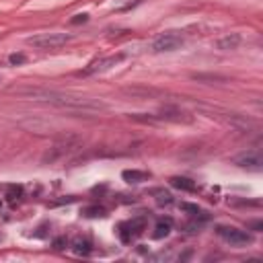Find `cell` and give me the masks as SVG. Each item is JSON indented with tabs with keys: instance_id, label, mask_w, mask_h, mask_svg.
<instances>
[{
	"instance_id": "cell-1",
	"label": "cell",
	"mask_w": 263,
	"mask_h": 263,
	"mask_svg": "<svg viewBox=\"0 0 263 263\" xmlns=\"http://www.w3.org/2000/svg\"><path fill=\"white\" fill-rule=\"evenodd\" d=\"M29 97H33L35 101H43L56 105L60 109H68V111H101L105 109V105L101 101L89 99V97H72V95H64V93H56V91H43V89H33V91H25Z\"/></svg>"
},
{
	"instance_id": "cell-2",
	"label": "cell",
	"mask_w": 263,
	"mask_h": 263,
	"mask_svg": "<svg viewBox=\"0 0 263 263\" xmlns=\"http://www.w3.org/2000/svg\"><path fill=\"white\" fill-rule=\"evenodd\" d=\"M79 146H81V140L76 138V136H64V138L56 140V142L52 144V148L43 154L41 161H43V162H56V161L64 159L66 154L74 152L76 148H79Z\"/></svg>"
},
{
	"instance_id": "cell-3",
	"label": "cell",
	"mask_w": 263,
	"mask_h": 263,
	"mask_svg": "<svg viewBox=\"0 0 263 263\" xmlns=\"http://www.w3.org/2000/svg\"><path fill=\"white\" fill-rule=\"evenodd\" d=\"M72 37L68 33H41L35 37H29L27 43L35 47V50H58V47L66 45Z\"/></svg>"
},
{
	"instance_id": "cell-4",
	"label": "cell",
	"mask_w": 263,
	"mask_h": 263,
	"mask_svg": "<svg viewBox=\"0 0 263 263\" xmlns=\"http://www.w3.org/2000/svg\"><path fill=\"white\" fill-rule=\"evenodd\" d=\"M181 45H183V35L179 31H167V33H161L159 37H154L150 43V50L154 54H162V52H175Z\"/></svg>"
},
{
	"instance_id": "cell-5",
	"label": "cell",
	"mask_w": 263,
	"mask_h": 263,
	"mask_svg": "<svg viewBox=\"0 0 263 263\" xmlns=\"http://www.w3.org/2000/svg\"><path fill=\"white\" fill-rule=\"evenodd\" d=\"M123 54H115V56H107V58H97V60H93L86 68H82V70L79 72L81 76H91V74H99V72H105L109 70V68L118 66L120 62H123Z\"/></svg>"
},
{
	"instance_id": "cell-6",
	"label": "cell",
	"mask_w": 263,
	"mask_h": 263,
	"mask_svg": "<svg viewBox=\"0 0 263 263\" xmlns=\"http://www.w3.org/2000/svg\"><path fill=\"white\" fill-rule=\"evenodd\" d=\"M154 118H157L159 123H164V121H171V123H191L193 121V118L187 111H183V109H179V107H175V105H164L159 113H154Z\"/></svg>"
},
{
	"instance_id": "cell-7",
	"label": "cell",
	"mask_w": 263,
	"mask_h": 263,
	"mask_svg": "<svg viewBox=\"0 0 263 263\" xmlns=\"http://www.w3.org/2000/svg\"><path fill=\"white\" fill-rule=\"evenodd\" d=\"M216 232H218V237H222L226 243H230V245H237V247L251 245V243H253V237L249 235V232L239 230V228H232V226H218Z\"/></svg>"
},
{
	"instance_id": "cell-8",
	"label": "cell",
	"mask_w": 263,
	"mask_h": 263,
	"mask_svg": "<svg viewBox=\"0 0 263 263\" xmlns=\"http://www.w3.org/2000/svg\"><path fill=\"white\" fill-rule=\"evenodd\" d=\"M232 162L241 169H253V171H259L263 167V159L259 152H243L239 157L232 159Z\"/></svg>"
},
{
	"instance_id": "cell-9",
	"label": "cell",
	"mask_w": 263,
	"mask_h": 263,
	"mask_svg": "<svg viewBox=\"0 0 263 263\" xmlns=\"http://www.w3.org/2000/svg\"><path fill=\"white\" fill-rule=\"evenodd\" d=\"M239 45H241V35L239 33H228V35H222L220 40H216V47L220 52L237 50Z\"/></svg>"
},
{
	"instance_id": "cell-10",
	"label": "cell",
	"mask_w": 263,
	"mask_h": 263,
	"mask_svg": "<svg viewBox=\"0 0 263 263\" xmlns=\"http://www.w3.org/2000/svg\"><path fill=\"white\" fill-rule=\"evenodd\" d=\"M173 228V220L171 218H159L157 222V226H154V232H152V237L154 239H164L171 232Z\"/></svg>"
},
{
	"instance_id": "cell-11",
	"label": "cell",
	"mask_w": 263,
	"mask_h": 263,
	"mask_svg": "<svg viewBox=\"0 0 263 263\" xmlns=\"http://www.w3.org/2000/svg\"><path fill=\"white\" fill-rule=\"evenodd\" d=\"M171 185H173V187H177V189H181V191H189V193L198 189L196 181H191L187 177H171Z\"/></svg>"
},
{
	"instance_id": "cell-12",
	"label": "cell",
	"mask_w": 263,
	"mask_h": 263,
	"mask_svg": "<svg viewBox=\"0 0 263 263\" xmlns=\"http://www.w3.org/2000/svg\"><path fill=\"white\" fill-rule=\"evenodd\" d=\"M121 177H123V181H128V183H142V181L148 179L150 175L146 173V171H136V169H132V171H123Z\"/></svg>"
},
{
	"instance_id": "cell-13",
	"label": "cell",
	"mask_w": 263,
	"mask_h": 263,
	"mask_svg": "<svg viewBox=\"0 0 263 263\" xmlns=\"http://www.w3.org/2000/svg\"><path fill=\"white\" fill-rule=\"evenodd\" d=\"M72 251L76 255H89L91 253V241L89 239H76L72 243Z\"/></svg>"
},
{
	"instance_id": "cell-14",
	"label": "cell",
	"mask_w": 263,
	"mask_h": 263,
	"mask_svg": "<svg viewBox=\"0 0 263 263\" xmlns=\"http://www.w3.org/2000/svg\"><path fill=\"white\" fill-rule=\"evenodd\" d=\"M130 224V230H132V237H140L142 232L146 230V218L144 216H138V218H134Z\"/></svg>"
},
{
	"instance_id": "cell-15",
	"label": "cell",
	"mask_w": 263,
	"mask_h": 263,
	"mask_svg": "<svg viewBox=\"0 0 263 263\" xmlns=\"http://www.w3.org/2000/svg\"><path fill=\"white\" fill-rule=\"evenodd\" d=\"M118 235H120L121 243H130V241L134 239V237H132V230H130V224H128V222H121V224H120Z\"/></svg>"
},
{
	"instance_id": "cell-16",
	"label": "cell",
	"mask_w": 263,
	"mask_h": 263,
	"mask_svg": "<svg viewBox=\"0 0 263 263\" xmlns=\"http://www.w3.org/2000/svg\"><path fill=\"white\" fill-rule=\"evenodd\" d=\"M82 214L86 218H99V216H105V208L101 206H89V208H84Z\"/></svg>"
},
{
	"instance_id": "cell-17",
	"label": "cell",
	"mask_w": 263,
	"mask_h": 263,
	"mask_svg": "<svg viewBox=\"0 0 263 263\" xmlns=\"http://www.w3.org/2000/svg\"><path fill=\"white\" fill-rule=\"evenodd\" d=\"M157 203H159V206H171L173 196L169 191H157Z\"/></svg>"
},
{
	"instance_id": "cell-18",
	"label": "cell",
	"mask_w": 263,
	"mask_h": 263,
	"mask_svg": "<svg viewBox=\"0 0 263 263\" xmlns=\"http://www.w3.org/2000/svg\"><path fill=\"white\" fill-rule=\"evenodd\" d=\"M21 193H23L21 185H11V187H8V191H6V198L13 202V200H17V198H21Z\"/></svg>"
},
{
	"instance_id": "cell-19",
	"label": "cell",
	"mask_w": 263,
	"mask_h": 263,
	"mask_svg": "<svg viewBox=\"0 0 263 263\" xmlns=\"http://www.w3.org/2000/svg\"><path fill=\"white\" fill-rule=\"evenodd\" d=\"M196 81H226L224 76H212V74H193Z\"/></svg>"
},
{
	"instance_id": "cell-20",
	"label": "cell",
	"mask_w": 263,
	"mask_h": 263,
	"mask_svg": "<svg viewBox=\"0 0 263 263\" xmlns=\"http://www.w3.org/2000/svg\"><path fill=\"white\" fill-rule=\"evenodd\" d=\"M27 60V58L23 54H11V58H8V62H11L13 66H19V64H23Z\"/></svg>"
},
{
	"instance_id": "cell-21",
	"label": "cell",
	"mask_w": 263,
	"mask_h": 263,
	"mask_svg": "<svg viewBox=\"0 0 263 263\" xmlns=\"http://www.w3.org/2000/svg\"><path fill=\"white\" fill-rule=\"evenodd\" d=\"M181 210H185V212H189L191 216H196V214L200 212V208L198 206H193V203H181Z\"/></svg>"
},
{
	"instance_id": "cell-22",
	"label": "cell",
	"mask_w": 263,
	"mask_h": 263,
	"mask_svg": "<svg viewBox=\"0 0 263 263\" xmlns=\"http://www.w3.org/2000/svg\"><path fill=\"white\" fill-rule=\"evenodd\" d=\"M86 21H89V15H84V13H82V15H76L70 23H72V25H81V23H86Z\"/></svg>"
},
{
	"instance_id": "cell-23",
	"label": "cell",
	"mask_w": 263,
	"mask_h": 263,
	"mask_svg": "<svg viewBox=\"0 0 263 263\" xmlns=\"http://www.w3.org/2000/svg\"><path fill=\"white\" fill-rule=\"evenodd\" d=\"M142 2V0H132V2H128V4H123V6H120L118 8V11H130V8H134L136 4H140Z\"/></svg>"
},
{
	"instance_id": "cell-24",
	"label": "cell",
	"mask_w": 263,
	"mask_h": 263,
	"mask_svg": "<svg viewBox=\"0 0 263 263\" xmlns=\"http://www.w3.org/2000/svg\"><path fill=\"white\" fill-rule=\"evenodd\" d=\"M64 245H66V239H62V237L54 241V247H56V249H64Z\"/></svg>"
}]
</instances>
